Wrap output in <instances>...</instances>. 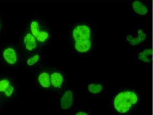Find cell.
Returning <instances> with one entry per match:
<instances>
[{"instance_id":"7","label":"cell","mask_w":153,"mask_h":115,"mask_svg":"<svg viewBox=\"0 0 153 115\" xmlns=\"http://www.w3.org/2000/svg\"><path fill=\"white\" fill-rule=\"evenodd\" d=\"M58 93L55 98L57 110L65 111L73 109L76 98L74 90L67 87Z\"/></svg>"},{"instance_id":"1","label":"cell","mask_w":153,"mask_h":115,"mask_svg":"<svg viewBox=\"0 0 153 115\" xmlns=\"http://www.w3.org/2000/svg\"><path fill=\"white\" fill-rule=\"evenodd\" d=\"M97 32L91 19H76L72 25L68 35L73 53L81 57L91 55L96 47Z\"/></svg>"},{"instance_id":"6","label":"cell","mask_w":153,"mask_h":115,"mask_svg":"<svg viewBox=\"0 0 153 115\" xmlns=\"http://www.w3.org/2000/svg\"><path fill=\"white\" fill-rule=\"evenodd\" d=\"M148 36V31L146 27L136 25L133 31L123 35V40L129 47L133 49L146 43Z\"/></svg>"},{"instance_id":"4","label":"cell","mask_w":153,"mask_h":115,"mask_svg":"<svg viewBox=\"0 0 153 115\" xmlns=\"http://www.w3.org/2000/svg\"><path fill=\"white\" fill-rule=\"evenodd\" d=\"M19 87L17 80L12 75L0 74V97L11 103L17 96Z\"/></svg>"},{"instance_id":"8","label":"cell","mask_w":153,"mask_h":115,"mask_svg":"<svg viewBox=\"0 0 153 115\" xmlns=\"http://www.w3.org/2000/svg\"><path fill=\"white\" fill-rule=\"evenodd\" d=\"M52 91L60 92L68 87V78L67 72L62 69H50Z\"/></svg>"},{"instance_id":"13","label":"cell","mask_w":153,"mask_h":115,"mask_svg":"<svg viewBox=\"0 0 153 115\" xmlns=\"http://www.w3.org/2000/svg\"><path fill=\"white\" fill-rule=\"evenodd\" d=\"M36 82L38 87L43 91L51 90L50 69H43L37 71Z\"/></svg>"},{"instance_id":"9","label":"cell","mask_w":153,"mask_h":115,"mask_svg":"<svg viewBox=\"0 0 153 115\" xmlns=\"http://www.w3.org/2000/svg\"><path fill=\"white\" fill-rule=\"evenodd\" d=\"M21 41L24 55L40 51L41 49L43 48L36 38L26 28L21 34Z\"/></svg>"},{"instance_id":"3","label":"cell","mask_w":153,"mask_h":115,"mask_svg":"<svg viewBox=\"0 0 153 115\" xmlns=\"http://www.w3.org/2000/svg\"><path fill=\"white\" fill-rule=\"evenodd\" d=\"M26 28L35 37L42 48L50 44L53 41L52 32L44 20L37 17L27 19Z\"/></svg>"},{"instance_id":"5","label":"cell","mask_w":153,"mask_h":115,"mask_svg":"<svg viewBox=\"0 0 153 115\" xmlns=\"http://www.w3.org/2000/svg\"><path fill=\"white\" fill-rule=\"evenodd\" d=\"M0 60L3 65L8 68L17 66L20 63V53L14 43H3L0 49Z\"/></svg>"},{"instance_id":"16","label":"cell","mask_w":153,"mask_h":115,"mask_svg":"<svg viewBox=\"0 0 153 115\" xmlns=\"http://www.w3.org/2000/svg\"><path fill=\"white\" fill-rule=\"evenodd\" d=\"M6 105V102L0 97V111L3 109Z\"/></svg>"},{"instance_id":"12","label":"cell","mask_w":153,"mask_h":115,"mask_svg":"<svg viewBox=\"0 0 153 115\" xmlns=\"http://www.w3.org/2000/svg\"><path fill=\"white\" fill-rule=\"evenodd\" d=\"M86 93L89 96L100 97L104 94V81H91L85 83Z\"/></svg>"},{"instance_id":"11","label":"cell","mask_w":153,"mask_h":115,"mask_svg":"<svg viewBox=\"0 0 153 115\" xmlns=\"http://www.w3.org/2000/svg\"><path fill=\"white\" fill-rule=\"evenodd\" d=\"M131 10L135 16L145 17L148 16L150 11L149 5L144 0H131L129 2Z\"/></svg>"},{"instance_id":"10","label":"cell","mask_w":153,"mask_h":115,"mask_svg":"<svg viewBox=\"0 0 153 115\" xmlns=\"http://www.w3.org/2000/svg\"><path fill=\"white\" fill-rule=\"evenodd\" d=\"M152 48L151 44L145 43L137 48L134 59L142 65L150 66L152 62Z\"/></svg>"},{"instance_id":"15","label":"cell","mask_w":153,"mask_h":115,"mask_svg":"<svg viewBox=\"0 0 153 115\" xmlns=\"http://www.w3.org/2000/svg\"><path fill=\"white\" fill-rule=\"evenodd\" d=\"M73 109L72 115H92L91 109L89 108L81 107Z\"/></svg>"},{"instance_id":"17","label":"cell","mask_w":153,"mask_h":115,"mask_svg":"<svg viewBox=\"0 0 153 115\" xmlns=\"http://www.w3.org/2000/svg\"><path fill=\"white\" fill-rule=\"evenodd\" d=\"M4 29V22L2 17L0 16V34L2 32Z\"/></svg>"},{"instance_id":"2","label":"cell","mask_w":153,"mask_h":115,"mask_svg":"<svg viewBox=\"0 0 153 115\" xmlns=\"http://www.w3.org/2000/svg\"><path fill=\"white\" fill-rule=\"evenodd\" d=\"M141 100V92L135 86H123L110 93L108 109L114 115H134Z\"/></svg>"},{"instance_id":"14","label":"cell","mask_w":153,"mask_h":115,"mask_svg":"<svg viewBox=\"0 0 153 115\" xmlns=\"http://www.w3.org/2000/svg\"><path fill=\"white\" fill-rule=\"evenodd\" d=\"M24 56L25 65L30 68L38 66L42 61V53L40 51L36 52L31 54L26 55Z\"/></svg>"}]
</instances>
